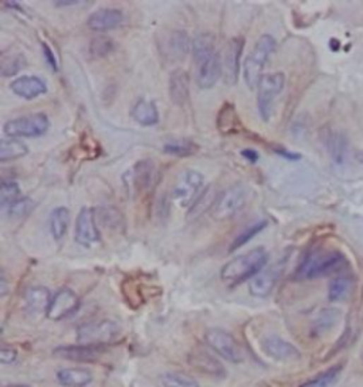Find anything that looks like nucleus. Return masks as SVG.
<instances>
[{"instance_id":"nucleus-1","label":"nucleus","mask_w":363,"mask_h":387,"mask_svg":"<svg viewBox=\"0 0 363 387\" xmlns=\"http://www.w3.org/2000/svg\"><path fill=\"white\" fill-rule=\"evenodd\" d=\"M347 267V258L339 250L331 249H312L309 250L302 261L299 263L295 278L297 280H314L319 277H326L331 274H338Z\"/></svg>"},{"instance_id":"nucleus-2","label":"nucleus","mask_w":363,"mask_h":387,"mask_svg":"<svg viewBox=\"0 0 363 387\" xmlns=\"http://www.w3.org/2000/svg\"><path fill=\"white\" fill-rule=\"evenodd\" d=\"M267 263H268L267 250L263 247H257L229 261L222 268L220 275L226 284L234 287L244 281L253 280L256 275H258L264 270Z\"/></svg>"},{"instance_id":"nucleus-3","label":"nucleus","mask_w":363,"mask_h":387,"mask_svg":"<svg viewBox=\"0 0 363 387\" xmlns=\"http://www.w3.org/2000/svg\"><path fill=\"white\" fill-rule=\"evenodd\" d=\"M277 42L273 36L264 35L254 44L251 53L244 61V80L250 90L258 87V83L263 77V70L270 59V56L275 52Z\"/></svg>"},{"instance_id":"nucleus-4","label":"nucleus","mask_w":363,"mask_h":387,"mask_svg":"<svg viewBox=\"0 0 363 387\" xmlns=\"http://www.w3.org/2000/svg\"><path fill=\"white\" fill-rule=\"evenodd\" d=\"M205 191L203 174L198 170H184L174 181L172 196L180 208H194Z\"/></svg>"},{"instance_id":"nucleus-5","label":"nucleus","mask_w":363,"mask_h":387,"mask_svg":"<svg viewBox=\"0 0 363 387\" xmlns=\"http://www.w3.org/2000/svg\"><path fill=\"white\" fill-rule=\"evenodd\" d=\"M121 328L117 322L111 319L94 321L83 323L77 328V340L80 345L88 346H102L112 343L119 336Z\"/></svg>"},{"instance_id":"nucleus-6","label":"nucleus","mask_w":363,"mask_h":387,"mask_svg":"<svg viewBox=\"0 0 363 387\" xmlns=\"http://www.w3.org/2000/svg\"><path fill=\"white\" fill-rule=\"evenodd\" d=\"M192 43L189 35L182 30H166L157 36L159 54L169 63L184 60L192 50Z\"/></svg>"},{"instance_id":"nucleus-7","label":"nucleus","mask_w":363,"mask_h":387,"mask_svg":"<svg viewBox=\"0 0 363 387\" xmlns=\"http://www.w3.org/2000/svg\"><path fill=\"white\" fill-rule=\"evenodd\" d=\"M285 87V76L284 73H273L264 74L258 83V95L257 105L258 114L263 121H270L274 109L275 100L281 94Z\"/></svg>"},{"instance_id":"nucleus-8","label":"nucleus","mask_w":363,"mask_h":387,"mask_svg":"<svg viewBox=\"0 0 363 387\" xmlns=\"http://www.w3.org/2000/svg\"><path fill=\"white\" fill-rule=\"evenodd\" d=\"M247 202V191L242 184H234L225 190L215 201L212 208V216L219 220H230L240 213Z\"/></svg>"},{"instance_id":"nucleus-9","label":"nucleus","mask_w":363,"mask_h":387,"mask_svg":"<svg viewBox=\"0 0 363 387\" xmlns=\"http://www.w3.org/2000/svg\"><path fill=\"white\" fill-rule=\"evenodd\" d=\"M50 128V119L46 114H32L11 119L5 124V133L11 138H39Z\"/></svg>"},{"instance_id":"nucleus-10","label":"nucleus","mask_w":363,"mask_h":387,"mask_svg":"<svg viewBox=\"0 0 363 387\" xmlns=\"http://www.w3.org/2000/svg\"><path fill=\"white\" fill-rule=\"evenodd\" d=\"M205 340L218 355L230 363H242L246 357L244 350L234 339V336L220 328L208 329L205 333Z\"/></svg>"},{"instance_id":"nucleus-11","label":"nucleus","mask_w":363,"mask_h":387,"mask_svg":"<svg viewBox=\"0 0 363 387\" xmlns=\"http://www.w3.org/2000/svg\"><path fill=\"white\" fill-rule=\"evenodd\" d=\"M156 180V167L152 160L143 159L136 162L125 174L124 181L129 196H139L148 191Z\"/></svg>"},{"instance_id":"nucleus-12","label":"nucleus","mask_w":363,"mask_h":387,"mask_svg":"<svg viewBox=\"0 0 363 387\" xmlns=\"http://www.w3.org/2000/svg\"><path fill=\"white\" fill-rule=\"evenodd\" d=\"M97 216L95 210L90 208H84L76 222V242L83 247H91L98 243L101 239L100 230L97 227Z\"/></svg>"},{"instance_id":"nucleus-13","label":"nucleus","mask_w":363,"mask_h":387,"mask_svg":"<svg viewBox=\"0 0 363 387\" xmlns=\"http://www.w3.org/2000/svg\"><path fill=\"white\" fill-rule=\"evenodd\" d=\"M244 43L246 42H244L243 37H233L225 49V54H223V59H222V66H223L225 81L229 85H234L239 80L240 59H242V54H243Z\"/></svg>"},{"instance_id":"nucleus-14","label":"nucleus","mask_w":363,"mask_h":387,"mask_svg":"<svg viewBox=\"0 0 363 387\" xmlns=\"http://www.w3.org/2000/svg\"><path fill=\"white\" fill-rule=\"evenodd\" d=\"M80 308V298L70 288L60 290L50 302L47 309V318L52 321H60L71 316Z\"/></svg>"},{"instance_id":"nucleus-15","label":"nucleus","mask_w":363,"mask_h":387,"mask_svg":"<svg viewBox=\"0 0 363 387\" xmlns=\"http://www.w3.org/2000/svg\"><path fill=\"white\" fill-rule=\"evenodd\" d=\"M282 273V264H277L267 270H263L258 275H256L249 285V291L256 298H267L275 288Z\"/></svg>"},{"instance_id":"nucleus-16","label":"nucleus","mask_w":363,"mask_h":387,"mask_svg":"<svg viewBox=\"0 0 363 387\" xmlns=\"http://www.w3.org/2000/svg\"><path fill=\"white\" fill-rule=\"evenodd\" d=\"M261 347L270 357L280 362L298 360L301 357L299 350L280 336H266L261 342Z\"/></svg>"},{"instance_id":"nucleus-17","label":"nucleus","mask_w":363,"mask_h":387,"mask_svg":"<svg viewBox=\"0 0 363 387\" xmlns=\"http://www.w3.org/2000/svg\"><path fill=\"white\" fill-rule=\"evenodd\" d=\"M223 76L222 57L216 53L209 60L196 66V84L202 90H209L216 85L219 78Z\"/></svg>"},{"instance_id":"nucleus-18","label":"nucleus","mask_w":363,"mask_h":387,"mask_svg":"<svg viewBox=\"0 0 363 387\" xmlns=\"http://www.w3.org/2000/svg\"><path fill=\"white\" fill-rule=\"evenodd\" d=\"M124 22V15L118 9H98L88 18V28L94 32L104 33L119 28Z\"/></svg>"},{"instance_id":"nucleus-19","label":"nucleus","mask_w":363,"mask_h":387,"mask_svg":"<svg viewBox=\"0 0 363 387\" xmlns=\"http://www.w3.org/2000/svg\"><path fill=\"white\" fill-rule=\"evenodd\" d=\"M100 346H88V345H70V346H59L54 349V356L73 360V362H81V363H90L100 357L101 355Z\"/></svg>"},{"instance_id":"nucleus-20","label":"nucleus","mask_w":363,"mask_h":387,"mask_svg":"<svg viewBox=\"0 0 363 387\" xmlns=\"http://www.w3.org/2000/svg\"><path fill=\"white\" fill-rule=\"evenodd\" d=\"M191 78L185 70H174L169 77V97L177 107L185 105L189 98Z\"/></svg>"},{"instance_id":"nucleus-21","label":"nucleus","mask_w":363,"mask_h":387,"mask_svg":"<svg viewBox=\"0 0 363 387\" xmlns=\"http://www.w3.org/2000/svg\"><path fill=\"white\" fill-rule=\"evenodd\" d=\"M12 91L25 100H35L47 93L46 83L35 76H23L11 84Z\"/></svg>"},{"instance_id":"nucleus-22","label":"nucleus","mask_w":363,"mask_h":387,"mask_svg":"<svg viewBox=\"0 0 363 387\" xmlns=\"http://www.w3.org/2000/svg\"><path fill=\"white\" fill-rule=\"evenodd\" d=\"M189 362L202 373H206L213 377H226L225 366L206 350H194L189 356Z\"/></svg>"},{"instance_id":"nucleus-23","label":"nucleus","mask_w":363,"mask_h":387,"mask_svg":"<svg viewBox=\"0 0 363 387\" xmlns=\"http://www.w3.org/2000/svg\"><path fill=\"white\" fill-rule=\"evenodd\" d=\"M63 387H87L93 381V373L84 367H64L56 374Z\"/></svg>"},{"instance_id":"nucleus-24","label":"nucleus","mask_w":363,"mask_h":387,"mask_svg":"<svg viewBox=\"0 0 363 387\" xmlns=\"http://www.w3.org/2000/svg\"><path fill=\"white\" fill-rule=\"evenodd\" d=\"M131 115L142 126H153L159 122V111L149 100H138L131 109Z\"/></svg>"},{"instance_id":"nucleus-25","label":"nucleus","mask_w":363,"mask_h":387,"mask_svg":"<svg viewBox=\"0 0 363 387\" xmlns=\"http://www.w3.org/2000/svg\"><path fill=\"white\" fill-rule=\"evenodd\" d=\"M25 302H26V308L30 312H35V314L44 312V311L47 312L52 302L50 291L42 285L30 287L25 294Z\"/></svg>"},{"instance_id":"nucleus-26","label":"nucleus","mask_w":363,"mask_h":387,"mask_svg":"<svg viewBox=\"0 0 363 387\" xmlns=\"http://www.w3.org/2000/svg\"><path fill=\"white\" fill-rule=\"evenodd\" d=\"M218 128L223 135L239 133L240 131V118L237 109L233 104L226 102L219 111L218 115Z\"/></svg>"},{"instance_id":"nucleus-27","label":"nucleus","mask_w":363,"mask_h":387,"mask_svg":"<svg viewBox=\"0 0 363 387\" xmlns=\"http://www.w3.org/2000/svg\"><path fill=\"white\" fill-rule=\"evenodd\" d=\"M215 47H216V39L213 35L203 33V35L196 36L192 43V53H194L195 64L198 66V64L209 60L212 56H215L216 54Z\"/></svg>"},{"instance_id":"nucleus-28","label":"nucleus","mask_w":363,"mask_h":387,"mask_svg":"<svg viewBox=\"0 0 363 387\" xmlns=\"http://www.w3.org/2000/svg\"><path fill=\"white\" fill-rule=\"evenodd\" d=\"M325 143L333 162L342 165L347 152V141L345 135L338 131H328L325 135Z\"/></svg>"},{"instance_id":"nucleus-29","label":"nucleus","mask_w":363,"mask_h":387,"mask_svg":"<svg viewBox=\"0 0 363 387\" xmlns=\"http://www.w3.org/2000/svg\"><path fill=\"white\" fill-rule=\"evenodd\" d=\"M199 150V146L196 142L191 141V139H180V138H173L169 139L165 145H163V152L167 155H173V156H180V157H186V156H192Z\"/></svg>"},{"instance_id":"nucleus-30","label":"nucleus","mask_w":363,"mask_h":387,"mask_svg":"<svg viewBox=\"0 0 363 387\" xmlns=\"http://www.w3.org/2000/svg\"><path fill=\"white\" fill-rule=\"evenodd\" d=\"M29 152V148L26 143L18 139H2L0 141V160L2 162H9V160H16L23 156H26Z\"/></svg>"},{"instance_id":"nucleus-31","label":"nucleus","mask_w":363,"mask_h":387,"mask_svg":"<svg viewBox=\"0 0 363 387\" xmlns=\"http://www.w3.org/2000/svg\"><path fill=\"white\" fill-rule=\"evenodd\" d=\"M353 288V278L350 275H338L333 278L329 284L328 290V298L332 302L343 301L345 298L349 297Z\"/></svg>"},{"instance_id":"nucleus-32","label":"nucleus","mask_w":363,"mask_h":387,"mask_svg":"<svg viewBox=\"0 0 363 387\" xmlns=\"http://www.w3.org/2000/svg\"><path fill=\"white\" fill-rule=\"evenodd\" d=\"M70 225V212L66 208H57L52 212L50 216V232L54 240H61Z\"/></svg>"},{"instance_id":"nucleus-33","label":"nucleus","mask_w":363,"mask_h":387,"mask_svg":"<svg viewBox=\"0 0 363 387\" xmlns=\"http://www.w3.org/2000/svg\"><path fill=\"white\" fill-rule=\"evenodd\" d=\"M342 370H343V364L331 366L329 369L319 373L318 376L304 381L299 387H331L338 380Z\"/></svg>"},{"instance_id":"nucleus-34","label":"nucleus","mask_w":363,"mask_h":387,"mask_svg":"<svg viewBox=\"0 0 363 387\" xmlns=\"http://www.w3.org/2000/svg\"><path fill=\"white\" fill-rule=\"evenodd\" d=\"M26 67V59L20 53H4L0 60V71L4 77L16 76L20 70Z\"/></svg>"},{"instance_id":"nucleus-35","label":"nucleus","mask_w":363,"mask_h":387,"mask_svg":"<svg viewBox=\"0 0 363 387\" xmlns=\"http://www.w3.org/2000/svg\"><path fill=\"white\" fill-rule=\"evenodd\" d=\"M339 312L336 309H325L322 311L318 318L315 319L312 329H311V335L312 336H321L322 333L328 332L338 321Z\"/></svg>"},{"instance_id":"nucleus-36","label":"nucleus","mask_w":363,"mask_h":387,"mask_svg":"<svg viewBox=\"0 0 363 387\" xmlns=\"http://www.w3.org/2000/svg\"><path fill=\"white\" fill-rule=\"evenodd\" d=\"M267 220H261V222H257V223H254V225H251L250 227H247V229H244L236 239H234V242L232 243V246L229 247V251L230 253H234V251H237L239 249H242L243 246H246L250 240H253L257 234H260L266 227H267Z\"/></svg>"},{"instance_id":"nucleus-37","label":"nucleus","mask_w":363,"mask_h":387,"mask_svg":"<svg viewBox=\"0 0 363 387\" xmlns=\"http://www.w3.org/2000/svg\"><path fill=\"white\" fill-rule=\"evenodd\" d=\"M160 380L165 387H201L198 380L186 373H165Z\"/></svg>"},{"instance_id":"nucleus-38","label":"nucleus","mask_w":363,"mask_h":387,"mask_svg":"<svg viewBox=\"0 0 363 387\" xmlns=\"http://www.w3.org/2000/svg\"><path fill=\"white\" fill-rule=\"evenodd\" d=\"M20 199L19 184L13 180H4L0 186V205L4 209H8L16 201Z\"/></svg>"},{"instance_id":"nucleus-39","label":"nucleus","mask_w":363,"mask_h":387,"mask_svg":"<svg viewBox=\"0 0 363 387\" xmlns=\"http://www.w3.org/2000/svg\"><path fill=\"white\" fill-rule=\"evenodd\" d=\"M115 50V43L107 36H98L90 43V56L93 59H104Z\"/></svg>"},{"instance_id":"nucleus-40","label":"nucleus","mask_w":363,"mask_h":387,"mask_svg":"<svg viewBox=\"0 0 363 387\" xmlns=\"http://www.w3.org/2000/svg\"><path fill=\"white\" fill-rule=\"evenodd\" d=\"M97 213L101 215V223H104L107 227L112 230L114 229L121 230L124 227V218L117 209L104 208V209H98Z\"/></svg>"},{"instance_id":"nucleus-41","label":"nucleus","mask_w":363,"mask_h":387,"mask_svg":"<svg viewBox=\"0 0 363 387\" xmlns=\"http://www.w3.org/2000/svg\"><path fill=\"white\" fill-rule=\"evenodd\" d=\"M33 209H35V202L32 199L20 198L13 205H11L6 210H8V215L13 219H23L29 216Z\"/></svg>"},{"instance_id":"nucleus-42","label":"nucleus","mask_w":363,"mask_h":387,"mask_svg":"<svg viewBox=\"0 0 363 387\" xmlns=\"http://www.w3.org/2000/svg\"><path fill=\"white\" fill-rule=\"evenodd\" d=\"M16 359H18V350L16 349L4 346L2 350H0V362H2L4 364H12V363L16 362Z\"/></svg>"},{"instance_id":"nucleus-43","label":"nucleus","mask_w":363,"mask_h":387,"mask_svg":"<svg viewBox=\"0 0 363 387\" xmlns=\"http://www.w3.org/2000/svg\"><path fill=\"white\" fill-rule=\"evenodd\" d=\"M43 54H44V59H46L47 64L50 66V69H52L54 73H57V71L60 70L57 57H56V54L53 53V50L50 49V46L46 44V43H43Z\"/></svg>"},{"instance_id":"nucleus-44","label":"nucleus","mask_w":363,"mask_h":387,"mask_svg":"<svg viewBox=\"0 0 363 387\" xmlns=\"http://www.w3.org/2000/svg\"><path fill=\"white\" fill-rule=\"evenodd\" d=\"M273 150H274L277 155L285 157V159L290 160V162H295V160H299V159H301V155H299V153L291 152V150H288V149H285V148H274Z\"/></svg>"},{"instance_id":"nucleus-45","label":"nucleus","mask_w":363,"mask_h":387,"mask_svg":"<svg viewBox=\"0 0 363 387\" xmlns=\"http://www.w3.org/2000/svg\"><path fill=\"white\" fill-rule=\"evenodd\" d=\"M242 156L249 162V163H257L260 159V153L254 149H243L242 150Z\"/></svg>"},{"instance_id":"nucleus-46","label":"nucleus","mask_w":363,"mask_h":387,"mask_svg":"<svg viewBox=\"0 0 363 387\" xmlns=\"http://www.w3.org/2000/svg\"><path fill=\"white\" fill-rule=\"evenodd\" d=\"M6 292H8V281L5 274H2V277H0V294H2V297H5Z\"/></svg>"},{"instance_id":"nucleus-47","label":"nucleus","mask_w":363,"mask_h":387,"mask_svg":"<svg viewBox=\"0 0 363 387\" xmlns=\"http://www.w3.org/2000/svg\"><path fill=\"white\" fill-rule=\"evenodd\" d=\"M54 4H56V6L63 8V6H76L78 4H85V2H78V0H69V2H61V0H60V2H54Z\"/></svg>"},{"instance_id":"nucleus-48","label":"nucleus","mask_w":363,"mask_h":387,"mask_svg":"<svg viewBox=\"0 0 363 387\" xmlns=\"http://www.w3.org/2000/svg\"><path fill=\"white\" fill-rule=\"evenodd\" d=\"M6 387H30L28 384H22V383H13V384H8Z\"/></svg>"},{"instance_id":"nucleus-49","label":"nucleus","mask_w":363,"mask_h":387,"mask_svg":"<svg viewBox=\"0 0 363 387\" xmlns=\"http://www.w3.org/2000/svg\"><path fill=\"white\" fill-rule=\"evenodd\" d=\"M357 157H359V160L363 163V150L359 153V156H357Z\"/></svg>"}]
</instances>
